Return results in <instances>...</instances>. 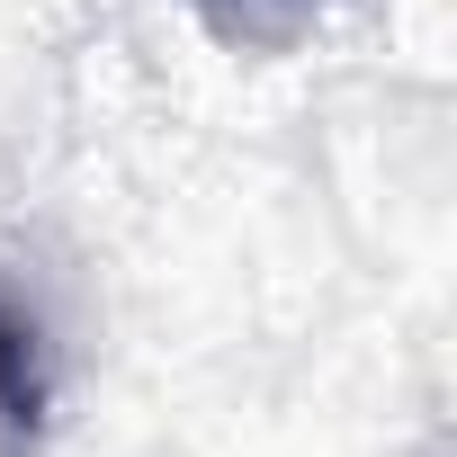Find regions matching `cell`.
I'll list each match as a JSON object with an SVG mask.
<instances>
[{
  "instance_id": "cell-1",
  "label": "cell",
  "mask_w": 457,
  "mask_h": 457,
  "mask_svg": "<svg viewBox=\"0 0 457 457\" xmlns=\"http://www.w3.org/2000/svg\"><path fill=\"white\" fill-rule=\"evenodd\" d=\"M46 403V350L19 305H0V430H28Z\"/></svg>"
}]
</instances>
